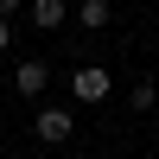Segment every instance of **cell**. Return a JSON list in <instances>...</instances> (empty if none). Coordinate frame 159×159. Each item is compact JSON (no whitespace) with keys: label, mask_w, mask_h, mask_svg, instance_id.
Instances as JSON below:
<instances>
[{"label":"cell","mask_w":159,"mask_h":159,"mask_svg":"<svg viewBox=\"0 0 159 159\" xmlns=\"http://www.w3.org/2000/svg\"><path fill=\"white\" fill-rule=\"evenodd\" d=\"M45 83H51V64L45 57H25L19 70H13V89H19V96H45Z\"/></svg>","instance_id":"3"},{"label":"cell","mask_w":159,"mask_h":159,"mask_svg":"<svg viewBox=\"0 0 159 159\" xmlns=\"http://www.w3.org/2000/svg\"><path fill=\"white\" fill-rule=\"evenodd\" d=\"M32 134L45 140V147H64V140L76 134V115H70V108H38V115H32Z\"/></svg>","instance_id":"2"},{"label":"cell","mask_w":159,"mask_h":159,"mask_svg":"<svg viewBox=\"0 0 159 159\" xmlns=\"http://www.w3.org/2000/svg\"><path fill=\"white\" fill-rule=\"evenodd\" d=\"M19 7H25V0H0V19H7V13H19Z\"/></svg>","instance_id":"8"},{"label":"cell","mask_w":159,"mask_h":159,"mask_svg":"<svg viewBox=\"0 0 159 159\" xmlns=\"http://www.w3.org/2000/svg\"><path fill=\"white\" fill-rule=\"evenodd\" d=\"M64 19H70V7H64V0H32V25H38V32H57Z\"/></svg>","instance_id":"5"},{"label":"cell","mask_w":159,"mask_h":159,"mask_svg":"<svg viewBox=\"0 0 159 159\" xmlns=\"http://www.w3.org/2000/svg\"><path fill=\"white\" fill-rule=\"evenodd\" d=\"M0 96H7V83H0Z\"/></svg>","instance_id":"9"},{"label":"cell","mask_w":159,"mask_h":159,"mask_svg":"<svg viewBox=\"0 0 159 159\" xmlns=\"http://www.w3.org/2000/svg\"><path fill=\"white\" fill-rule=\"evenodd\" d=\"M108 19H115V0H76V25H89V32H102Z\"/></svg>","instance_id":"4"},{"label":"cell","mask_w":159,"mask_h":159,"mask_svg":"<svg viewBox=\"0 0 159 159\" xmlns=\"http://www.w3.org/2000/svg\"><path fill=\"white\" fill-rule=\"evenodd\" d=\"M70 96H76V102H108V96H115V76L102 70V64H83V70L70 76Z\"/></svg>","instance_id":"1"},{"label":"cell","mask_w":159,"mask_h":159,"mask_svg":"<svg viewBox=\"0 0 159 159\" xmlns=\"http://www.w3.org/2000/svg\"><path fill=\"white\" fill-rule=\"evenodd\" d=\"M127 108H134V115H153L159 108V83H153V76H140V83L127 89Z\"/></svg>","instance_id":"6"},{"label":"cell","mask_w":159,"mask_h":159,"mask_svg":"<svg viewBox=\"0 0 159 159\" xmlns=\"http://www.w3.org/2000/svg\"><path fill=\"white\" fill-rule=\"evenodd\" d=\"M0 51H13V25L7 19H0Z\"/></svg>","instance_id":"7"}]
</instances>
